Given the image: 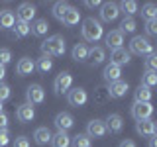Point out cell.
Listing matches in <instances>:
<instances>
[{"instance_id": "cell-1", "label": "cell", "mask_w": 157, "mask_h": 147, "mask_svg": "<svg viewBox=\"0 0 157 147\" xmlns=\"http://www.w3.org/2000/svg\"><path fill=\"white\" fill-rule=\"evenodd\" d=\"M102 36H104V28H102V24L98 22V20L86 18L85 22H82V37H85L86 41L96 43Z\"/></svg>"}, {"instance_id": "cell-2", "label": "cell", "mask_w": 157, "mask_h": 147, "mask_svg": "<svg viewBox=\"0 0 157 147\" xmlns=\"http://www.w3.org/2000/svg\"><path fill=\"white\" fill-rule=\"evenodd\" d=\"M65 39H63L61 36H51L47 39V41H43L41 43V51H43V55H47V57H51V55H63L65 53Z\"/></svg>"}, {"instance_id": "cell-3", "label": "cell", "mask_w": 157, "mask_h": 147, "mask_svg": "<svg viewBox=\"0 0 157 147\" xmlns=\"http://www.w3.org/2000/svg\"><path fill=\"white\" fill-rule=\"evenodd\" d=\"M136 53V55H151L153 53V43L149 41L147 37H141V36H136L134 39L130 41V55Z\"/></svg>"}, {"instance_id": "cell-4", "label": "cell", "mask_w": 157, "mask_h": 147, "mask_svg": "<svg viewBox=\"0 0 157 147\" xmlns=\"http://www.w3.org/2000/svg\"><path fill=\"white\" fill-rule=\"evenodd\" d=\"M151 114H153V106L151 102H134L132 106V116L134 120H151Z\"/></svg>"}, {"instance_id": "cell-5", "label": "cell", "mask_w": 157, "mask_h": 147, "mask_svg": "<svg viewBox=\"0 0 157 147\" xmlns=\"http://www.w3.org/2000/svg\"><path fill=\"white\" fill-rule=\"evenodd\" d=\"M67 100H69V104H71V106L81 108V106H85V104H86L88 94H86L85 88L77 86V88H73V90H69V92H67Z\"/></svg>"}, {"instance_id": "cell-6", "label": "cell", "mask_w": 157, "mask_h": 147, "mask_svg": "<svg viewBox=\"0 0 157 147\" xmlns=\"http://www.w3.org/2000/svg\"><path fill=\"white\" fill-rule=\"evenodd\" d=\"M26 98H28L29 106L41 104V102L45 100V90H43L39 85H32V86H28V90H26Z\"/></svg>"}, {"instance_id": "cell-7", "label": "cell", "mask_w": 157, "mask_h": 147, "mask_svg": "<svg viewBox=\"0 0 157 147\" xmlns=\"http://www.w3.org/2000/svg\"><path fill=\"white\" fill-rule=\"evenodd\" d=\"M71 85H73V77L71 73H61V75H57L55 82H53V88H55L57 94H63V92H69L71 90Z\"/></svg>"}, {"instance_id": "cell-8", "label": "cell", "mask_w": 157, "mask_h": 147, "mask_svg": "<svg viewBox=\"0 0 157 147\" xmlns=\"http://www.w3.org/2000/svg\"><path fill=\"white\" fill-rule=\"evenodd\" d=\"M108 134L106 131V126L102 120H90L86 126V135L88 137H94V139H100V137H104Z\"/></svg>"}, {"instance_id": "cell-9", "label": "cell", "mask_w": 157, "mask_h": 147, "mask_svg": "<svg viewBox=\"0 0 157 147\" xmlns=\"http://www.w3.org/2000/svg\"><path fill=\"white\" fill-rule=\"evenodd\" d=\"M16 16H18V22L29 24L33 18H36V6H33V4H29V2H24V4H20V8H18Z\"/></svg>"}, {"instance_id": "cell-10", "label": "cell", "mask_w": 157, "mask_h": 147, "mask_svg": "<svg viewBox=\"0 0 157 147\" xmlns=\"http://www.w3.org/2000/svg\"><path fill=\"white\" fill-rule=\"evenodd\" d=\"M118 16H120V8L116 2H106L100 6V18L104 22H114Z\"/></svg>"}, {"instance_id": "cell-11", "label": "cell", "mask_w": 157, "mask_h": 147, "mask_svg": "<svg viewBox=\"0 0 157 147\" xmlns=\"http://www.w3.org/2000/svg\"><path fill=\"white\" fill-rule=\"evenodd\" d=\"M73 126H75V120H73V116L69 114V112H59L55 116V127L59 131H65L67 134Z\"/></svg>"}, {"instance_id": "cell-12", "label": "cell", "mask_w": 157, "mask_h": 147, "mask_svg": "<svg viewBox=\"0 0 157 147\" xmlns=\"http://www.w3.org/2000/svg\"><path fill=\"white\" fill-rule=\"evenodd\" d=\"M104 126H106V131H110V134H120L122 127H124V120H122L120 114H110L106 118Z\"/></svg>"}, {"instance_id": "cell-13", "label": "cell", "mask_w": 157, "mask_h": 147, "mask_svg": "<svg viewBox=\"0 0 157 147\" xmlns=\"http://www.w3.org/2000/svg\"><path fill=\"white\" fill-rule=\"evenodd\" d=\"M16 118H18V122H22V124H28V122H32L33 118H36V110H33V106H29L26 102V104L18 106Z\"/></svg>"}, {"instance_id": "cell-14", "label": "cell", "mask_w": 157, "mask_h": 147, "mask_svg": "<svg viewBox=\"0 0 157 147\" xmlns=\"http://www.w3.org/2000/svg\"><path fill=\"white\" fill-rule=\"evenodd\" d=\"M106 47H110L112 51L114 49H120V47H124V33L120 32V29H114V32H110L106 36Z\"/></svg>"}, {"instance_id": "cell-15", "label": "cell", "mask_w": 157, "mask_h": 147, "mask_svg": "<svg viewBox=\"0 0 157 147\" xmlns=\"http://www.w3.org/2000/svg\"><path fill=\"white\" fill-rule=\"evenodd\" d=\"M130 61H132V55H130V51H126L124 47L114 49V51L110 53V63H114V65H118V67L126 65V63H130Z\"/></svg>"}, {"instance_id": "cell-16", "label": "cell", "mask_w": 157, "mask_h": 147, "mask_svg": "<svg viewBox=\"0 0 157 147\" xmlns=\"http://www.w3.org/2000/svg\"><path fill=\"white\" fill-rule=\"evenodd\" d=\"M106 90H108V96L110 98H122V96H126V92L130 90V86H128L126 81H116V82H112L110 88H106Z\"/></svg>"}, {"instance_id": "cell-17", "label": "cell", "mask_w": 157, "mask_h": 147, "mask_svg": "<svg viewBox=\"0 0 157 147\" xmlns=\"http://www.w3.org/2000/svg\"><path fill=\"white\" fill-rule=\"evenodd\" d=\"M33 71H36V63H33L29 57H22V59L18 61L16 73H18L20 77H28V75H32Z\"/></svg>"}, {"instance_id": "cell-18", "label": "cell", "mask_w": 157, "mask_h": 147, "mask_svg": "<svg viewBox=\"0 0 157 147\" xmlns=\"http://www.w3.org/2000/svg\"><path fill=\"white\" fill-rule=\"evenodd\" d=\"M120 75H122V67L114 65V63H108L104 67V73H102V77H104V81H108L112 85V82L120 81Z\"/></svg>"}, {"instance_id": "cell-19", "label": "cell", "mask_w": 157, "mask_h": 147, "mask_svg": "<svg viewBox=\"0 0 157 147\" xmlns=\"http://www.w3.org/2000/svg\"><path fill=\"white\" fill-rule=\"evenodd\" d=\"M136 131L144 137H151V135H155V124L151 120H140L136 124Z\"/></svg>"}, {"instance_id": "cell-20", "label": "cell", "mask_w": 157, "mask_h": 147, "mask_svg": "<svg viewBox=\"0 0 157 147\" xmlns=\"http://www.w3.org/2000/svg\"><path fill=\"white\" fill-rule=\"evenodd\" d=\"M65 26H69V28H73V26H77L78 22H81V12H78L77 8H73V6H69L67 8V12H65V16H63V20H61Z\"/></svg>"}, {"instance_id": "cell-21", "label": "cell", "mask_w": 157, "mask_h": 147, "mask_svg": "<svg viewBox=\"0 0 157 147\" xmlns=\"http://www.w3.org/2000/svg\"><path fill=\"white\" fill-rule=\"evenodd\" d=\"M51 131L47 130V127H37L36 131H33V141H36L37 145H47L51 143Z\"/></svg>"}, {"instance_id": "cell-22", "label": "cell", "mask_w": 157, "mask_h": 147, "mask_svg": "<svg viewBox=\"0 0 157 147\" xmlns=\"http://www.w3.org/2000/svg\"><path fill=\"white\" fill-rule=\"evenodd\" d=\"M16 24V16L10 10H0V29H12Z\"/></svg>"}, {"instance_id": "cell-23", "label": "cell", "mask_w": 157, "mask_h": 147, "mask_svg": "<svg viewBox=\"0 0 157 147\" xmlns=\"http://www.w3.org/2000/svg\"><path fill=\"white\" fill-rule=\"evenodd\" d=\"M106 59V53H104V49L102 47H92V49H88V57H86V61H90V65H100L102 61Z\"/></svg>"}, {"instance_id": "cell-24", "label": "cell", "mask_w": 157, "mask_h": 147, "mask_svg": "<svg viewBox=\"0 0 157 147\" xmlns=\"http://www.w3.org/2000/svg\"><path fill=\"white\" fill-rule=\"evenodd\" d=\"M47 29H49L47 20L39 18V20H36V22H33L32 26H29V33H33V36L41 37V36H45V33H47Z\"/></svg>"}, {"instance_id": "cell-25", "label": "cell", "mask_w": 157, "mask_h": 147, "mask_svg": "<svg viewBox=\"0 0 157 147\" xmlns=\"http://www.w3.org/2000/svg\"><path fill=\"white\" fill-rule=\"evenodd\" d=\"M86 57H88V47L85 45V43H77V45L73 47V61L85 63Z\"/></svg>"}, {"instance_id": "cell-26", "label": "cell", "mask_w": 157, "mask_h": 147, "mask_svg": "<svg viewBox=\"0 0 157 147\" xmlns=\"http://www.w3.org/2000/svg\"><path fill=\"white\" fill-rule=\"evenodd\" d=\"M51 145L53 147H71V137L65 131H57L55 135H51Z\"/></svg>"}, {"instance_id": "cell-27", "label": "cell", "mask_w": 157, "mask_h": 147, "mask_svg": "<svg viewBox=\"0 0 157 147\" xmlns=\"http://www.w3.org/2000/svg\"><path fill=\"white\" fill-rule=\"evenodd\" d=\"M134 96H136V102H151V96H153V92H151V88L140 85V86L136 88Z\"/></svg>"}, {"instance_id": "cell-28", "label": "cell", "mask_w": 157, "mask_h": 147, "mask_svg": "<svg viewBox=\"0 0 157 147\" xmlns=\"http://www.w3.org/2000/svg\"><path fill=\"white\" fill-rule=\"evenodd\" d=\"M36 69L39 73H49L53 69V59L51 57H47V55H43V57H39L37 59V63H36Z\"/></svg>"}, {"instance_id": "cell-29", "label": "cell", "mask_w": 157, "mask_h": 147, "mask_svg": "<svg viewBox=\"0 0 157 147\" xmlns=\"http://www.w3.org/2000/svg\"><path fill=\"white\" fill-rule=\"evenodd\" d=\"M118 8L124 14H128V18H132L137 12V2H134V0H124L122 4H118Z\"/></svg>"}, {"instance_id": "cell-30", "label": "cell", "mask_w": 157, "mask_h": 147, "mask_svg": "<svg viewBox=\"0 0 157 147\" xmlns=\"http://www.w3.org/2000/svg\"><path fill=\"white\" fill-rule=\"evenodd\" d=\"M141 85L147 86V88H153L157 85V73L155 71H145L141 75Z\"/></svg>"}, {"instance_id": "cell-31", "label": "cell", "mask_w": 157, "mask_h": 147, "mask_svg": "<svg viewBox=\"0 0 157 147\" xmlns=\"http://www.w3.org/2000/svg\"><path fill=\"white\" fill-rule=\"evenodd\" d=\"M12 29H14V37H26V36H29V24L16 22Z\"/></svg>"}, {"instance_id": "cell-32", "label": "cell", "mask_w": 157, "mask_h": 147, "mask_svg": "<svg viewBox=\"0 0 157 147\" xmlns=\"http://www.w3.org/2000/svg\"><path fill=\"white\" fill-rule=\"evenodd\" d=\"M71 145L73 147H90V137L86 134H78L71 139Z\"/></svg>"}, {"instance_id": "cell-33", "label": "cell", "mask_w": 157, "mask_h": 147, "mask_svg": "<svg viewBox=\"0 0 157 147\" xmlns=\"http://www.w3.org/2000/svg\"><path fill=\"white\" fill-rule=\"evenodd\" d=\"M120 32L122 33H134L136 32V20L126 16L124 20H122V24H120Z\"/></svg>"}, {"instance_id": "cell-34", "label": "cell", "mask_w": 157, "mask_h": 147, "mask_svg": "<svg viewBox=\"0 0 157 147\" xmlns=\"http://www.w3.org/2000/svg\"><path fill=\"white\" fill-rule=\"evenodd\" d=\"M141 16L145 20H157V6L155 4H145L144 8H141Z\"/></svg>"}, {"instance_id": "cell-35", "label": "cell", "mask_w": 157, "mask_h": 147, "mask_svg": "<svg viewBox=\"0 0 157 147\" xmlns=\"http://www.w3.org/2000/svg\"><path fill=\"white\" fill-rule=\"evenodd\" d=\"M67 8H69V4H67V2H57L55 6H53V18L61 22L63 16H65V12H67Z\"/></svg>"}, {"instance_id": "cell-36", "label": "cell", "mask_w": 157, "mask_h": 147, "mask_svg": "<svg viewBox=\"0 0 157 147\" xmlns=\"http://www.w3.org/2000/svg\"><path fill=\"white\" fill-rule=\"evenodd\" d=\"M10 61H12V51L6 49V47H2V49H0V65L6 67Z\"/></svg>"}, {"instance_id": "cell-37", "label": "cell", "mask_w": 157, "mask_h": 147, "mask_svg": "<svg viewBox=\"0 0 157 147\" xmlns=\"http://www.w3.org/2000/svg\"><path fill=\"white\" fill-rule=\"evenodd\" d=\"M145 71H157V55H155V53L147 55V59H145Z\"/></svg>"}, {"instance_id": "cell-38", "label": "cell", "mask_w": 157, "mask_h": 147, "mask_svg": "<svg viewBox=\"0 0 157 147\" xmlns=\"http://www.w3.org/2000/svg\"><path fill=\"white\" fill-rule=\"evenodd\" d=\"M145 32H147V36H157V20H147Z\"/></svg>"}, {"instance_id": "cell-39", "label": "cell", "mask_w": 157, "mask_h": 147, "mask_svg": "<svg viewBox=\"0 0 157 147\" xmlns=\"http://www.w3.org/2000/svg\"><path fill=\"white\" fill-rule=\"evenodd\" d=\"M8 98H10V86L4 85V82H0V102L8 100Z\"/></svg>"}, {"instance_id": "cell-40", "label": "cell", "mask_w": 157, "mask_h": 147, "mask_svg": "<svg viewBox=\"0 0 157 147\" xmlns=\"http://www.w3.org/2000/svg\"><path fill=\"white\" fill-rule=\"evenodd\" d=\"M14 147H29V139L26 135H20V137H16V141H14Z\"/></svg>"}, {"instance_id": "cell-41", "label": "cell", "mask_w": 157, "mask_h": 147, "mask_svg": "<svg viewBox=\"0 0 157 147\" xmlns=\"http://www.w3.org/2000/svg\"><path fill=\"white\" fill-rule=\"evenodd\" d=\"M10 143V134H8V130H2L0 131V147H6Z\"/></svg>"}, {"instance_id": "cell-42", "label": "cell", "mask_w": 157, "mask_h": 147, "mask_svg": "<svg viewBox=\"0 0 157 147\" xmlns=\"http://www.w3.org/2000/svg\"><path fill=\"white\" fill-rule=\"evenodd\" d=\"M2 130H8V116L4 112H0V131Z\"/></svg>"}, {"instance_id": "cell-43", "label": "cell", "mask_w": 157, "mask_h": 147, "mask_svg": "<svg viewBox=\"0 0 157 147\" xmlns=\"http://www.w3.org/2000/svg\"><path fill=\"white\" fill-rule=\"evenodd\" d=\"M120 147H136V143H134L132 139H124V141L120 143Z\"/></svg>"}, {"instance_id": "cell-44", "label": "cell", "mask_w": 157, "mask_h": 147, "mask_svg": "<svg viewBox=\"0 0 157 147\" xmlns=\"http://www.w3.org/2000/svg\"><path fill=\"white\" fill-rule=\"evenodd\" d=\"M85 6L86 8H96V6H100V2H98V0H94V2H85Z\"/></svg>"}, {"instance_id": "cell-45", "label": "cell", "mask_w": 157, "mask_h": 147, "mask_svg": "<svg viewBox=\"0 0 157 147\" xmlns=\"http://www.w3.org/2000/svg\"><path fill=\"white\" fill-rule=\"evenodd\" d=\"M4 77H6V67H2V65H0V82L4 81Z\"/></svg>"}, {"instance_id": "cell-46", "label": "cell", "mask_w": 157, "mask_h": 147, "mask_svg": "<svg viewBox=\"0 0 157 147\" xmlns=\"http://www.w3.org/2000/svg\"><path fill=\"white\" fill-rule=\"evenodd\" d=\"M149 147H157V137H155V135L149 137Z\"/></svg>"}, {"instance_id": "cell-47", "label": "cell", "mask_w": 157, "mask_h": 147, "mask_svg": "<svg viewBox=\"0 0 157 147\" xmlns=\"http://www.w3.org/2000/svg\"><path fill=\"white\" fill-rule=\"evenodd\" d=\"M0 112H2V102H0Z\"/></svg>"}]
</instances>
